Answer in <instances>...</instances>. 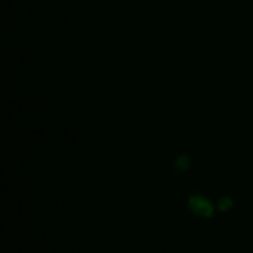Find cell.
Instances as JSON below:
<instances>
[{
	"instance_id": "6da1fadb",
	"label": "cell",
	"mask_w": 253,
	"mask_h": 253,
	"mask_svg": "<svg viewBox=\"0 0 253 253\" xmlns=\"http://www.w3.org/2000/svg\"><path fill=\"white\" fill-rule=\"evenodd\" d=\"M188 206L190 209L197 215V216H202V218H211L213 215V206L209 200L200 197V196H193L190 200H188Z\"/></svg>"
},
{
	"instance_id": "7a4b0ae2",
	"label": "cell",
	"mask_w": 253,
	"mask_h": 253,
	"mask_svg": "<svg viewBox=\"0 0 253 253\" xmlns=\"http://www.w3.org/2000/svg\"><path fill=\"white\" fill-rule=\"evenodd\" d=\"M190 165H191L190 159H188L187 156H182V157H179L178 162H176V170H178L179 173H182V172H185V170L190 168Z\"/></svg>"
},
{
	"instance_id": "3957f363",
	"label": "cell",
	"mask_w": 253,
	"mask_h": 253,
	"mask_svg": "<svg viewBox=\"0 0 253 253\" xmlns=\"http://www.w3.org/2000/svg\"><path fill=\"white\" fill-rule=\"evenodd\" d=\"M218 208L222 211V212H227L233 208V200L230 197H222L218 203Z\"/></svg>"
}]
</instances>
